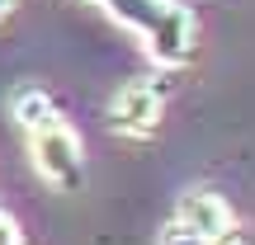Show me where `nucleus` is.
<instances>
[{
	"label": "nucleus",
	"mask_w": 255,
	"mask_h": 245,
	"mask_svg": "<svg viewBox=\"0 0 255 245\" xmlns=\"http://www.w3.org/2000/svg\"><path fill=\"white\" fill-rule=\"evenodd\" d=\"M104 5V14L119 19L128 33L142 38L146 57L165 71L194 62V47H199V19L184 0H95Z\"/></svg>",
	"instance_id": "f257e3e1"
},
{
	"label": "nucleus",
	"mask_w": 255,
	"mask_h": 245,
	"mask_svg": "<svg viewBox=\"0 0 255 245\" xmlns=\"http://www.w3.org/2000/svg\"><path fill=\"white\" fill-rule=\"evenodd\" d=\"M28 156H33V170L43 174V184H52L57 193H76L85 184V146H81V132L52 113L43 127L28 132Z\"/></svg>",
	"instance_id": "f03ea898"
},
{
	"label": "nucleus",
	"mask_w": 255,
	"mask_h": 245,
	"mask_svg": "<svg viewBox=\"0 0 255 245\" xmlns=\"http://www.w3.org/2000/svg\"><path fill=\"white\" fill-rule=\"evenodd\" d=\"M165 94H170V76H132L123 81L119 90L109 94V132L128 137V142H142L161 127V109H165Z\"/></svg>",
	"instance_id": "7ed1b4c3"
},
{
	"label": "nucleus",
	"mask_w": 255,
	"mask_h": 245,
	"mask_svg": "<svg viewBox=\"0 0 255 245\" xmlns=\"http://www.w3.org/2000/svg\"><path fill=\"white\" fill-rule=\"evenodd\" d=\"M175 222H180L184 231H194V236H203V241H218L227 227H237V217H232V203L222 198L218 189H184L180 198H175Z\"/></svg>",
	"instance_id": "20e7f679"
},
{
	"label": "nucleus",
	"mask_w": 255,
	"mask_h": 245,
	"mask_svg": "<svg viewBox=\"0 0 255 245\" xmlns=\"http://www.w3.org/2000/svg\"><path fill=\"white\" fill-rule=\"evenodd\" d=\"M57 113V104H52V94L43 90V85H19L14 94H9V118L19 123V132H33V127H43L47 118Z\"/></svg>",
	"instance_id": "39448f33"
},
{
	"label": "nucleus",
	"mask_w": 255,
	"mask_h": 245,
	"mask_svg": "<svg viewBox=\"0 0 255 245\" xmlns=\"http://www.w3.org/2000/svg\"><path fill=\"white\" fill-rule=\"evenodd\" d=\"M156 245H208V241H203V236H194V231H184L180 222H170V227L161 231V241H156Z\"/></svg>",
	"instance_id": "423d86ee"
},
{
	"label": "nucleus",
	"mask_w": 255,
	"mask_h": 245,
	"mask_svg": "<svg viewBox=\"0 0 255 245\" xmlns=\"http://www.w3.org/2000/svg\"><path fill=\"white\" fill-rule=\"evenodd\" d=\"M0 245H24V231H19V222H14V212L0 203Z\"/></svg>",
	"instance_id": "0eeeda50"
},
{
	"label": "nucleus",
	"mask_w": 255,
	"mask_h": 245,
	"mask_svg": "<svg viewBox=\"0 0 255 245\" xmlns=\"http://www.w3.org/2000/svg\"><path fill=\"white\" fill-rule=\"evenodd\" d=\"M213 245H255V231L237 222V227H227V231H222V236L213 241Z\"/></svg>",
	"instance_id": "6e6552de"
},
{
	"label": "nucleus",
	"mask_w": 255,
	"mask_h": 245,
	"mask_svg": "<svg viewBox=\"0 0 255 245\" xmlns=\"http://www.w3.org/2000/svg\"><path fill=\"white\" fill-rule=\"evenodd\" d=\"M14 5H19V0H0V19H5V14H9Z\"/></svg>",
	"instance_id": "1a4fd4ad"
}]
</instances>
